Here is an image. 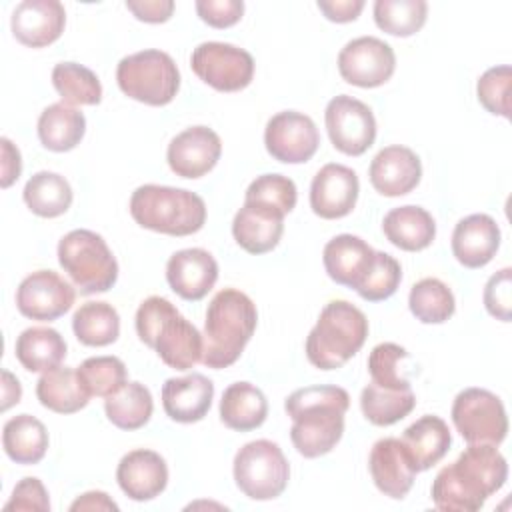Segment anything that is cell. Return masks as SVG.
I'll list each match as a JSON object with an SVG mask.
<instances>
[{
	"instance_id": "6da1fadb",
	"label": "cell",
	"mask_w": 512,
	"mask_h": 512,
	"mask_svg": "<svg viewBox=\"0 0 512 512\" xmlns=\"http://www.w3.org/2000/svg\"><path fill=\"white\" fill-rule=\"evenodd\" d=\"M508 478L506 458L494 444H468V448L432 482V502L444 512H476L498 492Z\"/></svg>"
},
{
	"instance_id": "7a4b0ae2",
	"label": "cell",
	"mask_w": 512,
	"mask_h": 512,
	"mask_svg": "<svg viewBox=\"0 0 512 512\" xmlns=\"http://www.w3.org/2000/svg\"><path fill=\"white\" fill-rule=\"evenodd\" d=\"M350 396L340 386H306L294 390L284 410L292 418L290 440L304 458L328 454L344 434Z\"/></svg>"
},
{
	"instance_id": "3957f363",
	"label": "cell",
	"mask_w": 512,
	"mask_h": 512,
	"mask_svg": "<svg viewBox=\"0 0 512 512\" xmlns=\"http://www.w3.org/2000/svg\"><path fill=\"white\" fill-rule=\"evenodd\" d=\"M258 322L256 304L236 288L214 294L206 308L202 364L214 370L232 366L250 342Z\"/></svg>"
},
{
	"instance_id": "277c9868",
	"label": "cell",
	"mask_w": 512,
	"mask_h": 512,
	"mask_svg": "<svg viewBox=\"0 0 512 512\" xmlns=\"http://www.w3.org/2000/svg\"><path fill=\"white\" fill-rule=\"evenodd\" d=\"M136 332L138 338L154 348L160 360L174 370H190L194 364L202 362V334L162 296H150L138 306Z\"/></svg>"
},
{
	"instance_id": "5b68a950",
	"label": "cell",
	"mask_w": 512,
	"mask_h": 512,
	"mask_svg": "<svg viewBox=\"0 0 512 512\" xmlns=\"http://www.w3.org/2000/svg\"><path fill=\"white\" fill-rule=\"evenodd\" d=\"M130 214L146 230L188 236L204 226L206 204L198 194L184 188L144 184L132 192Z\"/></svg>"
},
{
	"instance_id": "8992f818",
	"label": "cell",
	"mask_w": 512,
	"mask_h": 512,
	"mask_svg": "<svg viewBox=\"0 0 512 512\" xmlns=\"http://www.w3.org/2000/svg\"><path fill=\"white\" fill-rule=\"evenodd\" d=\"M368 320L346 300L328 302L306 338V356L320 370L342 368L366 342Z\"/></svg>"
},
{
	"instance_id": "52a82bcc",
	"label": "cell",
	"mask_w": 512,
	"mask_h": 512,
	"mask_svg": "<svg viewBox=\"0 0 512 512\" xmlns=\"http://www.w3.org/2000/svg\"><path fill=\"white\" fill-rule=\"evenodd\" d=\"M58 262L82 294L108 292L118 280V262L106 240L86 228L60 238Z\"/></svg>"
},
{
	"instance_id": "ba28073f",
	"label": "cell",
	"mask_w": 512,
	"mask_h": 512,
	"mask_svg": "<svg viewBox=\"0 0 512 512\" xmlns=\"http://www.w3.org/2000/svg\"><path fill=\"white\" fill-rule=\"evenodd\" d=\"M116 82L136 102L166 106L180 90V72L170 54L150 48L124 56L116 68Z\"/></svg>"
},
{
	"instance_id": "9c48e42d",
	"label": "cell",
	"mask_w": 512,
	"mask_h": 512,
	"mask_svg": "<svg viewBox=\"0 0 512 512\" xmlns=\"http://www.w3.org/2000/svg\"><path fill=\"white\" fill-rule=\"evenodd\" d=\"M290 478V466L282 448L272 440H252L234 456V480L240 492L252 500L278 498Z\"/></svg>"
},
{
	"instance_id": "30bf717a",
	"label": "cell",
	"mask_w": 512,
	"mask_h": 512,
	"mask_svg": "<svg viewBox=\"0 0 512 512\" xmlns=\"http://www.w3.org/2000/svg\"><path fill=\"white\" fill-rule=\"evenodd\" d=\"M452 422L468 444L498 446L508 434V416L502 400L484 388H466L456 394Z\"/></svg>"
},
{
	"instance_id": "8fae6325",
	"label": "cell",
	"mask_w": 512,
	"mask_h": 512,
	"mask_svg": "<svg viewBox=\"0 0 512 512\" xmlns=\"http://www.w3.org/2000/svg\"><path fill=\"white\" fill-rule=\"evenodd\" d=\"M194 74L218 92L244 90L254 78V58L228 42H202L192 50Z\"/></svg>"
},
{
	"instance_id": "7c38bea8",
	"label": "cell",
	"mask_w": 512,
	"mask_h": 512,
	"mask_svg": "<svg viewBox=\"0 0 512 512\" xmlns=\"http://www.w3.org/2000/svg\"><path fill=\"white\" fill-rule=\"evenodd\" d=\"M324 120L332 146L342 154L360 156L376 140V118L370 106L348 94L328 102Z\"/></svg>"
},
{
	"instance_id": "4fadbf2b",
	"label": "cell",
	"mask_w": 512,
	"mask_h": 512,
	"mask_svg": "<svg viewBox=\"0 0 512 512\" xmlns=\"http://www.w3.org/2000/svg\"><path fill=\"white\" fill-rule=\"evenodd\" d=\"M396 70V54L392 46L376 36H360L340 50V76L360 88H376L392 78Z\"/></svg>"
},
{
	"instance_id": "5bb4252c",
	"label": "cell",
	"mask_w": 512,
	"mask_h": 512,
	"mask_svg": "<svg viewBox=\"0 0 512 512\" xmlns=\"http://www.w3.org/2000/svg\"><path fill=\"white\" fill-rule=\"evenodd\" d=\"M320 144L314 120L302 112L284 110L274 114L264 130V146L268 154L284 164L308 162Z\"/></svg>"
},
{
	"instance_id": "9a60e30c",
	"label": "cell",
	"mask_w": 512,
	"mask_h": 512,
	"mask_svg": "<svg viewBox=\"0 0 512 512\" xmlns=\"http://www.w3.org/2000/svg\"><path fill=\"white\" fill-rule=\"evenodd\" d=\"M74 300V288L54 270H36L28 274L16 290V306L20 314L40 322L64 316Z\"/></svg>"
},
{
	"instance_id": "2e32d148",
	"label": "cell",
	"mask_w": 512,
	"mask_h": 512,
	"mask_svg": "<svg viewBox=\"0 0 512 512\" xmlns=\"http://www.w3.org/2000/svg\"><path fill=\"white\" fill-rule=\"evenodd\" d=\"M360 182L352 168L344 164H324L310 184V208L324 220L348 216L358 200Z\"/></svg>"
},
{
	"instance_id": "e0dca14e",
	"label": "cell",
	"mask_w": 512,
	"mask_h": 512,
	"mask_svg": "<svg viewBox=\"0 0 512 512\" xmlns=\"http://www.w3.org/2000/svg\"><path fill=\"white\" fill-rule=\"evenodd\" d=\"M222 154L220 136L208 126H190L176 134L166 150L170 170L180 178L208 174Z\"/></svg>"
},
{
	"instance_id": "ac0fdd59",
	"label": "cell",
	"mask_w": 512,
	"mask_h": 512,
	"mask_svg": "<svg viewBox=\"0 0 512 512\" xmlns=\"http://www.w3.org/2000/svg\"><path fill=\"white\" fill-rule=\"evenodd\" d=\"M284 216L286 212L272 204L244 200L242 208L232 220V236L246 252L266 254L274 250L282 238Z\"/></svg>"
},
{
	"instance_id": "d6986e66",
	"label": "cell",
	"mask_w": 512,
	"mask_h": 512,
	"mask_svg": "<svg viewBox=\"0 0 512 512\" xmlns=\"http://www.w3.org/2000/svg\"><path fill=\"white\" fill-rule=\"evenodd\" d=\"M66 24V10L58 0H24L10 18L14 38L28 48H44L56 42Z\"/></svg>"
},
{
	"instance_id": "ffe728a7",
	"label": "cell",
	"mask_w": 512,
	"mask_h": 512,
	"mask_svg": "<svg viewBox=\"0 0 512 512\" xmlns=\"http://www.w3.org/2000/svg\"><path fill=\"white\" fill-rule=\"evenodd\" d=\"M168 286L184 300H202L218 280V262L204 248L174 252L166 264Z\"/></svg>"
},
{
	"instance_id": "44dd1931",
	"label": "cell",
	"mask_w": 512,
	"mask_h": 512,
	"mask_svg": "<svg viewBox=\"0 0 512 512\" xmlns=\"http://www.w3.org/2000/svg\"><path fill=\"white\" fill-rule=\"evenodd\" d=\"M370 184L388 198L412 192L422 178V164L414 150L394 144L382 148L370 162Z\"/></svg>"
},
{
	"instance_id": "7402d4cb",
	"label": "cell",
	"mask_w": 512,
	"mask_h": 512,
	"mask_svg": "<svg viewBox=\"0 0 512 512\" xmlns=\"http://www.w3.org/2000/svg\"><path fill=\"white\" fill-rule=\"evenodd\" d=\"M368 468L376 488L394 500H402L414 484L416 468L400 438H380L370 450Z\"/></svg>"
},
{
	"instance_id": "603a6c76",
	"label": "cell",
	"mask_w": 512,
	"mask_h": 512,
	"mask_svg": "<svg viewBox=\"0 0 512 512\" xmlns=\"http://www.w3.org/2000/svg\"><path fill=\"white\" fill-rule=\"evenodd\" d=\"M116 480L130 500L146 502L164 492L168 484V466L158 452L138 448L122 456L116 468Z\"/></svg>"
},
{
	"instance_id": "cb8c5ba5",
	"label": "cell",
	"mask_w": 512,
	"mask_h": 512,
	"mask_svg": "<svg viewBox=\"0 0 512 512\" xmlns=\"http://www.w3.org/2000/svg\"><path fill=\"white\" fill-rule=\"evenodd\" d=\"M500 248V228L488 214L462 218L452 232V254L466 268L486 266Z\"/></svg>"
},
{
	"instance_id": "d4e9b609",
	"label": "cell",
	"mask_w": 512,
	"mask_h": 512,
	"mask_svg": "<svg viewBox=\"0 0 512 512\" xmlns=\"http://www.w3.org/2000/svg\"><path fill=\"white\" fill-rule=\"evenodd\" d=\"M212 398V380L198 372L180 378H168L162 384V406L174 422L192 424L202 420L212 406Z\"/></svg>"
},
{
	"instance_id": "484cf974",
	"label": "cell",
	"mask_w": 512,
	"mask_h": 512,
	"mask_svg": "<svg viewBox=\"0 0 512 512\" xmlns=\"http://www.w3.org/2000/svg\"><path fill=\"white\" fill-rule=\"evenodd\" d=\"M376 250L364 242L360 236L338 234L324 246L322 262L326 274L342 286L358 288L368 268L372 266Z\"/></svg>"
},
{
	"instance_id": "4316f807",
	"label": "cell",
	"mask_w": 512,
	"mask_h": 512,
	"mask_svg": "<svg viewBox=\"0 0 512 512\" xmlns=\"http://www.w3.org/2000/svg\"><path fill=\"white\" fill-rule=\"evenodd\" d=\"M402 444L416 468V472H424L438 464L452 444V434L448 424L434 414H426L412 422L404 434Z\"/></svg>"
},
{
	"instance_id": "83f0119b",
	"label": "cell",
	"mask_w": 512,
	"mask_h": 512,
	"mask_svg": "<svg viewBox=\"0 0 512 512\" xmlns=\"http://www.w3.org/2000/svg\"><path fill=\"white\" fill-rule=\"evenodd\" d=\"M382 232L390 244L406 252H418L432 244L436 238V222L422 206L392 208L382 220Z\"/></svg>"
},
{
	"instance_id": "f1b7e54d",
	"label": "cell",
	"mask_w": 512,
	"mask_h": 512,
	"mask_svg": "<svg viewBox=\"0 0 512 512\" xmlns=\"http://www.w3.org/2000/svg\"><path fill=\"white\" fill-rule=\"evenodd\" d=\"M268 400L262 390L250 382L230 384L220 400V420L230 430L250 432L264 424Z\"/></svg>"
},
{
	"instance_id": "f546056e",
	"label": "cell",
	"mask_w": 512,
	"mask_h": 512,
	"mask_svg": "<svg viewBox=\"0 0 512 512\" xmlns=\"http://www.w3.org/2000/svg\"><path fill=\"white\" fill-rule=\"evenodd\" d=\"M16 358L28 372H50L66 358V342L58 330L32 326L16 338Z\"/></svg>"
},
{
	"instance_id": "4dcf8cb0",
	"label": "cell",
	"mask_w": 512,
	"mask_h": 512,
	"mask_svg": "<svg viewBox=\"0 0 512 512\" xmlns=\"http://www.w3.org/2000/svg\"><path fill=\"white\" fill-rule=\"evenodd\" d=\"M86 132V118L64 102L50 104L38 118V138L52 152H68L80 144Z\"/></svg>"
},
{
	"instance_id": "1f68e13d",
	"label": "cell",
	"mask_w": 512,
	"mask_h": 512,
	"mask_svg": "<svg viewBox=\"0 0 512 512\" xmlns=\"http://www.w3.org/2000/svg\"><path fill=\"white\" fill-rule=\"evenodd\" d=\"M2 446L16 464H38L48 450V430L38 418L18 414L4 424Z\"/></svg>"
},
{
	"instance_id": "d6a6232c",
	"label": "cell",
	"mask_w": 512,
	"mask_h": 512,
	"mask_svg": "<svg viewBox=\"0 0 512 512\" xmlns=\"http://www.w3.org/2000/svg\"><path fill=\"white\" fill-rule=\"evenodd\" d=\"M36 396L44 408L56 414H74L90 400L76 370L62 366L40 376L36 382Z\"/></svg>"
},
{
	"instance_id": "836d02e7",
	"label": "cell",
	"mask_w": 512,
	"mask_h": 512,
	"mask_svg": "<svg viewBox=\"0 0 512 512\" xmlns=\"http://www.w3.org/2000/svg\"><path fill=\"white\" fill-rule=\"evenodd\" d=\"M22 198L30 212L42 218L62 216L72 204V188L68 180L56 172H36L26 182Z\"/></svg>"
},
{
	"instance_id": "e575fe53",
	"label": "cell",
	"mask_w": 512,
	"mask_h": 512,
	"mask_svg": "<svg viewBox=\"0 0 512 512\" xmlns=\"http://www.w3.org/2000/svg\"><path fill=\"white\" fill-rule=\"evenodd\" d=\"M416 406L412 388H386L370 382L360 394V408L368 422L390 426L406 418Z\"/></svg>"
},
{
	"instance_id": "d590c367",
	"label": "cell",
	"mask_w": 512,
	"mask_h": 512,
	"mask_svg": "<svg viewBox=\"0 0 512 512\" xmlns=\"http://www.w3.org/2000/svg\"><path fill=\"white\" fill-rule=\"evenodd\" d=\"M72 330L84 346H108L120 336V316L108 302H86L74 312Z\"/></svg>"
},
{
	"instance_id": "8d00e7d4",
	"label": "cell",
	"mask_w": 512,
	"mask_h": 512,
	"mask_svg": "<svg viewBox=\"0 0 512 512\" xmlns=\"http://www.w3.org/2000/svg\"><path fill=\"white\" fill-rule=\"evenodd\" d=\"M154 410L150 390L140 382H126L118 392L104 400L106 418L120 430L142 428Z\"/></svg>"
},
{
	"instance_id": "74e56055",
	"label": "cell",
	"mask_w": 512,
	"mask_h": 512,
	"mask_svg": "<svg viewBox=\"0 0 512 512\" xmlns=\"http://www.w3.org/2000/svg\"><path fill=\"white\" fill-rule=\"evenodd\" d=\"M52 84L68 106H96L102 100V84L98 76L78 62L56 64L52 70Z\"/></svg>"
},
{
	"instance_id": "f35d334b",
	"label": "cell",
	"mask_w": 512,
	"mask_h": 512,
	"mask_svg": "<svg viewBox=\"0 0 512 512\" xmlns=\"http://www.w3.org/2000/svg\"><path fill=\"white\" fill-rule=\"evenodd\" d=\"M408 306L422 324H442L454 314L456 300L442 280L422 278L412 286Z\"/></svg>"
},
{
	"instance_id": "ab89813d",
	"label": "cell",
	"mask_w": 512,
	"mask_h": 512,
	"mask_svg": "<svg viewBox=\"0 0 512 512\" xmlns=\"http://www.w3.org/2000/svg\"><path fill=\"white\" fill-rule=\"evenodd\" d=\"M428 4L424 0H376L374 22L390 36H412L426 24Z\"/></svg>"
},
{
	"instance_id": "60d3db41",
	"label": "cell",
	"mask_w": 512,
	"mask_h": 512,
	"mask_svg": "<svg viewBox=\"0 0 512 512\" xmlns=\"http://www.w3.org/2000/svg\"><path fill=\"white\" fill-rule=\"evenodd\" d=\"M76 374L90 396L108 398L118 392L126 380V366L116 356H92L86 358L78 368Z\"/></svg>"
},
{
	"instance_id": "b9f144b4",
	"label": "cell",
	"mask_w": 512,
	"mask_h": 512,
	"mask_svg": "<svg viewBox=\"0 0 512 512\" xmlns=\"http://www.w3.org/2000/svg\"><path fill=\"white\" fill-rule=\"evenodd\" d=\"M400 280H402L400 262L386 252H376L372 266L368 268L366 276L358 284L356 292L360 298L368 302H380L390 298L398 290Z\"/></svg>"
},
{
	"instance_id": "7bdbcfd3",
	"label": "cell",
	"mask_w": 512,
	"mask_h": 512,
	"mask_svg": "<svg viewBox=\"0 0 512 512\" xmlns=\"http://www.w3.org/2000/svg\"><path fill=\"white\" fill-rule=\"evenodd\" d=\"M510 82L512 70L508 64L488 68L476 84L478 102L496 116L510 118Z\"/></svg>"
},
{
	"instance_id": "ee69618b",
	"label": "cell",
	"mask_w": 512,
	"mask_h": 512,
	"mask_svg": "<svg viewBox=\"0 0 512 512\" xmlns=\"http://www.w3.org/2000/svg\"><path fill=\"white\" fill-rule=\"evenodd\" d=\"M408 356L406 348L394 342H382L372 348L368 356V372L374 384L386 388H410L408 378L400 374V360Z\"/></svg>"
},
{
	"instance_id": "f6af8a7d",
	"label": "cell",
	"mask_w": 512,
	"mask_h": 512,
	"mask_svg": "<svg viewBox=\"0 0 512 512\" xmlns=\"http://www.w3.org/2000/svg\"><path fill=\"white\" fill-rule=\"evenodd\" d=\"M244 200L266 202V204H272L288 214L296 206L298 192H296V184L288 176L262 174L250 182V186L246 188Z\"/></svg>"
},
{
	"instance_id": "bcb514c9",
	"label": "cell",
	"mask_w": 512,
	"mask_h": 512,
	"mask_svg": "<svg viewBox=\"0 0 512 512\" xmlns=\"http://www.w3.org/2000/svg\"><path fill=\"white\" fill-rule=\"evenodd\" d=\"M484 306L490 316L510 322L512 318V270L502 268L484 286Z\"/></svg>"
},
{
	"instance_id": "7dc6e473",
	"label": "cell",
	"mask_w": 512,
	"mask_h": 512,
	"mask_svg": "<svg viewBox=\"0 0 512 512\" xmlns=\"http://www.w3.org/2000/svg\"><path fill=\"white\" fill-rule=\"evenodd\" d=\"M4 510H34V512H48L50 498L48 490L44 488L40 478L26 476L22 478L14 490L10 500L4 504Z\"/></svg>"
},
{
	"instance_id": "c3c4849f",
	"label": "cell",
	"mask_w": 512,
	"mask_h": 512,
	"mask_svg": "<svg viewBox=\"0 0 512 512\" xmlns=\"http://www.w3.org/2000/svg\"><path fill=\"white\" fill-rule=\"evenodd\" d=\"M196 12L212 28H230L244 14L242 0H198Z\"/></svg>"
},
{
	"instance_id": "681fc988",
	"label": "cell",
	"mask_w": 512,
	"mask_h": 512,
	"mask_svg": "<svg viewBox=\"0 0 512 512\" xmlns=\"http://www.w3.org/2000/svg\"><path fill=\"white\" fill-rule=\"evenodd\" d=\"M126 8L142 22L160 24L170 20L174 12L172 0H126Z\"/></svg>"
},
{
	"instance_id": "f907efd6",
	"label": "cell",
	"mask_w": 512,
	"mask_h": 512,
	"mask_svg": "<svg viewBox=\"0 0 512 512\" xmlns=\"http://www.w3.org/2000/svg\"><path fill=\"white\" fill-rule=\"evenodd\" d=\"M316 6L330 22L344 24L360 16L364 8V0H318Z\"/></svg>"
},
{
	"instance_id": "816d5d0a",
	"label": "cell",
	"mask_w": 512,
	"mask_h": 512,
	"mask_svg": "<svg viewBox=\"0 0 512 512\" xmlns=\"http://www.w3.org/2000/svg\"><path fill=\"white\" fill-rule=\"evenodd\" d=\"M0 148H2V176H0V186L2 188H10L22 172V158L18 148L8 140V138H0Z\"/></svg>"
},
{
	"instance_id": "f5cc1de1",
	"label": "cell",
	"mask_w": 512,
	"mask_h": 512,
	"mask_svg": "<svg viewBox=\"0 0 512 512\" xmlns=\"http://www.w3.org/2000/svg\"><path fill=\"white\" fill-rule=\"evenodd\" d=\"M72 512L78 510H118V504L102 490H90L84 492L82 496H78L72 504H70Z\"/></svg>"
},
{
	"instance_id": "db71d44e",
	"label": "cell",
	"mask_w": 512,
	"mask_h": 512,
	"mask_svg": "<svg viewBox=\"0 0 512 512\" xmlns=\"http://www.w3.org/2000/svg\"><path fill=\"white\" fill-rule=\"evenodd\" d=\"M20 398H22V386L18 378L12 372L2 370V410L6 412L10 406L18 404Z\"/></svg>"
}]
</instances>
